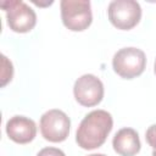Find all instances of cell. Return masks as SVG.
<instances>
[{"instance_id": "277c9868", "label": "cell", "mask_w": 156, "mask_h": 156, "mask_svg": "<svg viewBox=\"0 0 156 156\" xmlns=\"http://www.w3.org/2000/svg\"><path fill=\"white\" fill-rule=\"evenodd\" d=\"M1 7L6 12V20L10 29L16 33L30 32L37 23V15L32 7L21 0L2 1Z\"/></svg>"}, {"instance_id": "ba28073f", "label": "cell", "mask_w": 156, "mask_h": 156, "mask_svg": "<svg viewBox=\"0 0 156 156\" xmlns=\"http://www.w3.org/2000/svg\"><path fill=\"white\" fill-rule=\"evenodd\" d=\"M6 134L17 144L30 143L37 135L35 122L24 116H13L6 122Z\"/></svg>"}, {"instance_id": "52a82bcc", "label": "cell", "mask_w": 156, "mask_h": 156, "mask_svg": "<svg viewBox=\"0 0 156 156\" xmlns=\"http://www.w3.org/2000/svg\"><path fill=\"white\" fill-rule=\"evenodd\" d=\"M73 94L78 104L91 107L101 102L104 98V84L94 74H83L76 80Z\"/></svg>"}, {"instance_id": "4fadbf2b", "label": "cell", "mask_w": 156, "mask_h": 156, "mask_svg": "<svg viewBox=\"0 0 156 156\" xmlns=\"http://www.w3.org/2000/svg\"><path fill=\"white\" fill-rule=\"evenodd\" d=\"M154 71H155V74H156V60H155V66H154Z\"/></svg>"}, {"instance_id": "8992f818", "label": "cell", "mask_w": 156, "mask_h": 156, "mask_svg": "<svg viewBox=\"0 0 156 156\" xmlns=\"http://www.w3.org/2000/svg\"><path fill=\"white\" fill-rule=\"evenodd\" d=\"M40 133L51 143H61L67 139L71 127L69 117L61 110L52 108L40 117Z\"/></svg>"}, {"instance_id": "30bf717a", "label": "cell", "mask_w": 156, "mask_h": 156, "mask_svg": "<svg viewBox=\"0 0 156 156\" xmlns=\"http://www.w3.org/2000/svg\"><path fill=\"white\" fill-rule=\"evenodd\" d=\"M145 139L147 144L152 147V156H156V124H152L147 128L145 133Z\"/></svg>"}, {"instance_id": "8fae6325", "label": "cell", "mask_w": 156, "mask_h": 156, "mask_svg": "<svg viewBox=\"0 0 156 156\" xmlns=\"http://www.w3.org/2000/svg\"><path fill=\"white\" fill-rule=\"evenodd\" d=\"M37 156H66L65 152L57 147H52V146H48V147H44L41 149Z\"/></svg>"}, {"instance_id": "7c38bea8", "label": "cell", "mask_w": 156, "mask_h": 156, "mask_svg": "<svg viewBox=\"0 0 156 156\" xmlns=\"http://www.w3.org/2000/svg\"><path fill=\"white\" fill-rule=\"evenodd\" d=\"M88 156H106L104 154H91V155H88Z\"/></svg>"}, {"instance_id": "5b68a950", "label": "cell", "mask_w": 156, "mask_h": 156, "mask_svg": "<svg viewBox=\"0 0 156 156\" xmlns=\"http://www.w3.org/2000/svg\"><path fill=\"white\" fill-rule=\"evenodd\" d=\"M110 22L118 29L129 30L135 27L141 17V7L134 0H113L107 9Z\"/></svg>"}, {"instance_id": "3957f363", "label": "cell", "mask_w": 156, "mask_h": 156, "mask_svg": "<svg viewBox=\"0 0 156 156\" xmlns=\"http://www.w3.org/2000/svg\"><path fill=\"white\" fill-rule=\"evenodd\" d=\"M146 66V56L138 48L119 49L112 58L113 71L124 79H132L140 76Z\"/></svg>"}, {"instance_id": "7a4b0ae2", "label": "cell", "mask_w": 156, "mask_h": 156, "mask_svg": "<svg viewBox=\"0 0 156 156\" xmlns=\"http://www.w3.org/2000/svg\"><path fill=\"white\" fill-rule=\"evenodd\" d=\"M60 6L62 23L69 30L82 32L91 24L93 13L89 0H62Z\"/></svg>"}, {"instance_id": "6da1fadb", "label": "cell", "mask_w": 156, "mask_h": 156, "mask_svg": "<svg viewBox=\"0 0 156 156\" xmlns=\"http://www.w3.org/2000/svg\"><path fill=\"white\" fill-rule=\"evenodd\" d=\"M113 119L110 112L105 110H94L89 112L80 122L76 132V141L84 150L100 147L110 132L112 130Z\"/></svg>"}, {"instance_id": "9c48e42d", "label": "cell", "mask_w": 156, "mask_h": 156, "mask_svg": "<svg viewBox=\"0 0 156 156\" xmlns=\"http://www.w3.org/2000/svg\"><path fill=\"white\" fill-rule=\"evenodd\" d=\"M113 150L121 156H134L140 151V139L133 128L119 129L112 140Z\"/></svg>"}]
</instances>
